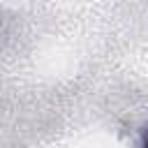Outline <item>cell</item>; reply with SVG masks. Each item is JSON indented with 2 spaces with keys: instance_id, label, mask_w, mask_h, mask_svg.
<instances>
[{
  "instance_id": "6da1fadb",
  "label": "cell",
  "mask_w": 148,
  "mask_h": 148,
  "mask_svg": "<svg viewBox=\"0 0 148 148\" xmlns=\"http://www.w3.org/2000/svg\"><path fill=\"white\" fill-rule=\"evenodd\" d=\"M146 148H148V141H146Z\"/></svg>"
}]
</instances>
